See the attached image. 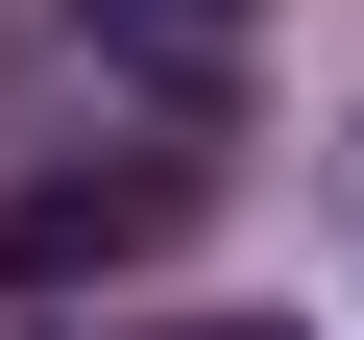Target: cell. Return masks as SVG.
<instances>
[{"label":"cell","instance_id":"1","mask_svg":"<svg viewBox=\"0 0 364 340\" xmlns=\"http://www.w3.org/2000/svg\"><path fill=\"white\" fill-rule=\"evenodd\" d=\"M195 219V146H122V170H49V195H0V292H97Z\"/></svg>","mask_w":364,"mask_h":340},{"label":"cell","instance_id":"2","mask_svg":"<svg viewBox=\"0 0 364 340\" xmlns=\"http://www.w3.org/2000/svg\"><path fill=\"white\" fill-rule=\"evenodd\" d=\"M122 25H243V0H122Z\"/></svg>","mask_w":364,"mask_h":340}]
</instances>
